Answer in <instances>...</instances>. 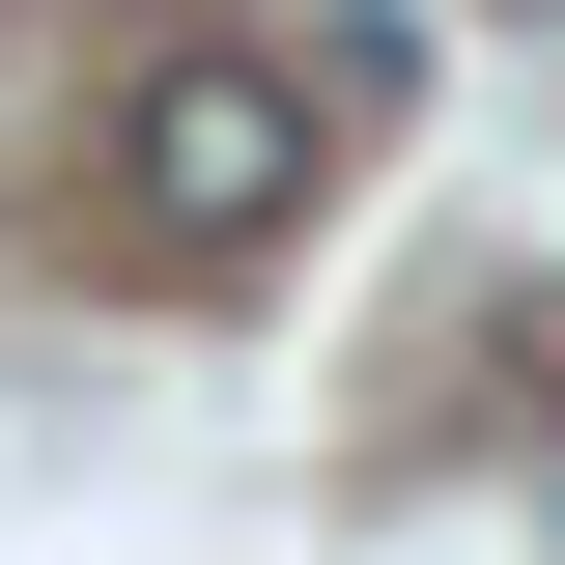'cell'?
<instances>
[{
    "label": "cell",
    "mask_w": 565,
    "mask_h": 565,
    "mask_svg": "<svg viewBox=\"0 0 565 565\" xmlns=\"http://www.w3.org/2000/svg\"><path fill=\"white\" fill-rule=\"evenodd\" d=\"M141 255H199V282H255L282 226H311V85L282 57H141Z\"/></svg>",
    "instance_id": "cell-1"
}]
</instances>
